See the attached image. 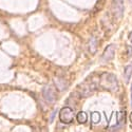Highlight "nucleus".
<instances>
[{"instance_id": "f257e3e1", "label": "nucleus", "mask_w": 132, "mask_h": 132, "mask_svg": "<svg viewBox=\"0 0 132 132\" xmlns=\"http://www.w3.org/2000/svg\"><path fill=\"white\" fill-rule=\"evenodd\" d=\"M100 85L109 91H117L118 89V82L117 78L112 73H104L100 77Z\"/></svg>"}, {"instance_id": "f03ea898", "label": "nucleus", "mask_w": 132, "mask_h": 132, "mask_svg": "<svg viewBox=\"0 0 132 132\" xmlns=\"http://www.w3.org/2000/svg\"><path fill=\"white\" fill-rule=\"evenodd\" d=\"M74 110L70 107H64L59 112V119L64 124H71L73 122Z\"/></svg>"}, {"instance_id": "7ed1b4c3", "label": "nucleus", "mask_w": 132, "mask_h": 132, "mask_svg": "<svg viewBox=\"0 0 132 132\" xmlns=\"http://www.w3.org/2000/svg\"><path fill=\"white\" fill-rule=\"evenodd\" d=\"M78 89H80V91H79L80 95L87 96V95H89L90 93H92L96 90V85L93 81H90V82L85 81V82H82L81 85L78 86Z\"/></svg>"}, {"instance_id": "20e7f679", "label": "nucleus", "mask_w": 132, "mask_h": 132, "mask_svg": "<svg viewBox=\"0 0 132 132\" xmlns=\"http://www.w3.org/2000/svg\"><path fill=\"white\" fill-rule=\"evenodd\" d=\"M43 98L48 103H54V101L56 100V94H55V89L52 86H47L45 87V89L42 91Z\"/></svg>"}, {"instance_id": "39448f33", "label": "nucleus", "mask_w": 132, "mask_h": 132, "mask_svg": "<svg viewBox=\"0 0 132 132\" xmlns=\"http://www.w3.org/2000/svg\"><path fill=\"white\" fill-rule=\"evenodd\" d=\"M115 49H116V47H115V45H109L106 49H105V51H104V53H103V61H110V60H112L113 58H114V55H115Z\"/></svg>"}, {"instance_id": "423d86ee", "label": "nucleus", "mask_w": 132, "mask_h": 132, "mask_svg": "<svg viewBox=\"0 0 132 132\" xmlns=\"http://www.w3.org/2000/svg\"><path fill=\"white\" fill-rule=\"evenodd\" d=\"M113 11L117 18H120L124 13V1L123 0H113Z\"/></svg>"}, {"instance_id": "0eeeda50", "label": "nucleus", "mask_w": 132, "mask_h": 132, "mask_svg": "<svg viewBox=\"0 0 132 132\" xmlns=\"http://www.w3.org/2000/svg\"><path fill=\"white\" fill-rule=\"evenodd\" d=\"M131 75H132V62L129 63L128 65H126L125 71H124V77H125V80H126L127 82L129 81Z\"/></svg>"}, {"instance_id": "6e6552de", "label": "nucleus", "mask_w": 132, "mask_h": 132, "mask_svg": "<svg viewBox=\"0 0 132 132\" xmlns=\"http://www.w3.org/2000/svg\"><path fill=\"white\" fill-rule=\"evenodd\" d=\"M76 117H77V120H78V123H79V124H85L87 120H88V116H87V114H86L85 112H82V111L79 112Z\"/></svg>"}, {"instance_id": "1a4fd4ad", "label": "nucleus", "mask_w": 132, "mask_h": 132, "mask_svg": "<svg viewBox=\"0 0 132 132\" xmlns=\"http://www.w3.org/2000/svg\"><path fill=\"white\" fill-rule=\"evenodd\" d=\"M127 50H128V57H130L131 54H132V48L128 46V47H127Z\"/></svg>"}, {"instance_id": "9d476101", "label": "nucleus", "mask_w": 132, "mask_h": 132, "mask_svg": "<svg viewBox=\"0 0 132 132\" xmlns=\"http://www.w3.org/2000/svg\"><path fill=\"white\" fill-rule=\"evenodd\" d=\"M129 40L132 42V32L130 33V34H129Z\"/></svg>"}, {"instance_id": "9b49d317", "label": "nucleus", "mask_w": 132, "mask_h": 132, "mask_svg": "<svg viewBox=\"0 0 132 132\" xmlns=\"http://www.w3.org/2000/svg\"><path fill=\"white\" fill-rule=\"evenodd\" d=\"M131 107H132V85H131V103H130Z\"/></svg>"}, {"instance_id": "f8f14e48", "label": "nucleus", "mask_w": 132, "mask_h": 132, "mask_svg": "<svg viewBox=\"0 0 132 132\" xmlns=\"http://www.w3.org/2000/svg\"><path fill=\"white\" fill-rule=\"evenodd\" d=\"M130 120H131V123H132V112H131V114H130Z\"/></svg>"}]
</instances>
